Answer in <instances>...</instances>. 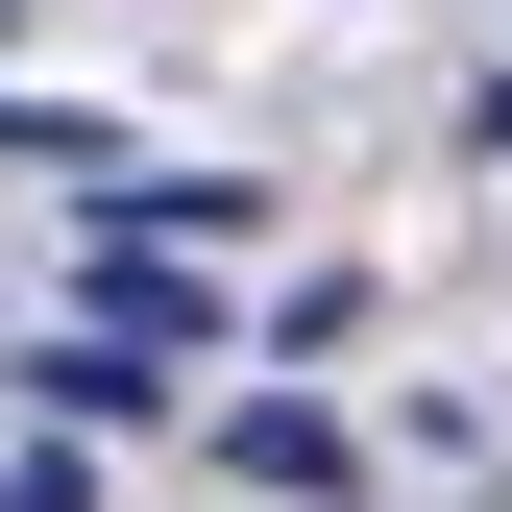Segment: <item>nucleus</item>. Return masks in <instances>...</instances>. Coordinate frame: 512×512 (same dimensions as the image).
<instances>
[{
  "label": "nucleus",
  "instance_id": "2",
  "mask_svg": "<svg viewBox=\"0 0 512 512\" xmlns=\"http://www.w3.org/2000/svg\"><path fill=\"white\" fill-rule=\"evenodd\" d=\"M220 464H244V488H317V512L366 488V464H342V415H220Z\"/></svg>",
  "mask_w": 512,
  "mask_h": 512
},
{
  "label": "nucleus",
  "instance_id": "1",
  "mask_svg": "<svg viewBox=\"0 0 512 512\" xmlns=\"http://www.w3.org/2000/svg\"><path fill=\"white\" fill-rule=\"evenodd\" d=\"M25 391H49V415H147L171 342H122V317H98V342H25Z\"/></svg>",
  "mask_w": 512,
  "mask_h": 512
},
{
  "label": "nucleus",
  "instance_id": "3",
  "mask_svg": "<svg viewBox=\"0 0 512 512\" xmlns=\"http://www.w3.org/2000/svg\"><path fill=\"white\" fill-rule=\"evenodd\" d=\"M488 147H512V98H488Z\"/></svg>",
  "mask_w": 512,
  "mask_h": 512
}]
</instances>
